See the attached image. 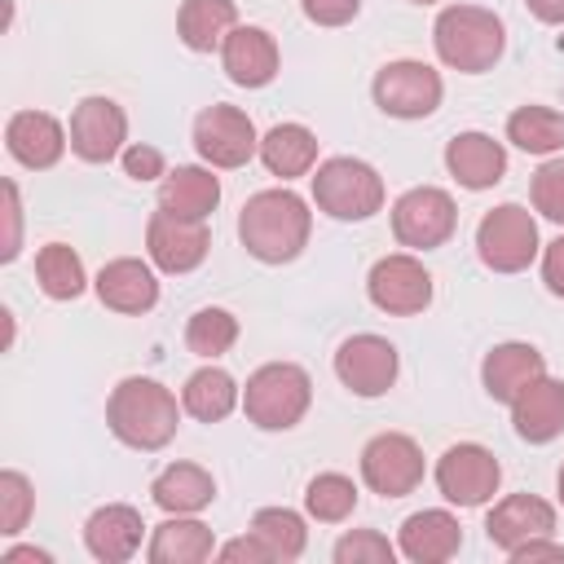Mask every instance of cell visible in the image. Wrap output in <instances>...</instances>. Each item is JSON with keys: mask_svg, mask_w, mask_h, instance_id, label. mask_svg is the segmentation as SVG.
Returning <instances> with one entry per match:
<instances>
[{"mask_svg": "<svg viewBox=\"0 0 564 564\" xmlns=\"http://www.w3.org/2000/svg\"><path fill=\"white\" fill-rule=\"evenodd\" d=\"M555 529V507L538 494H507L485 516V538L498 551H516L529 538H546Z\"/></svg>", "mask_w": 564, "mask_h": 564, "instance_id": "d6986e66", "label": "cell"}, {"mask_svg": "<svg viewBox=\"0 0 564 564\" xmlns=\"http://www.w3.org/2000/svg\"><path fill=\"white\" fill-rule=\"evenodd\" d=\"M511 427L529 445H546L564 432V383L542 375L511 401Z\"/></svg>", "mask_w": 564, "mask_h": 564, "instance_id": "603a6c76", "label": "cell"}, {"mask_svg": "<svg viewBox=\"0 0 564 564\" xmlns=\"http://www.w3.org/2000/svg\"><path fill=\"white\" fill-rule=\"evenodd\" d=\"M410 4H441V0H410Z\"/></svg>", "mask_w": 564, "mask_h": 564, "instance_id": "c3c4849f", "label": "cell"}, {"mask_svg": "<svg viewBox=\"0 0 564 564\" xmlns=\"http://www.w3.org/2000/svg\"><path fill=\"white\" fill-rule=\"evenodd\" d=\"M397 551L410 564H445V560H454L463 551V524L449 511H441V507L414 511V516L401 520Z\"/></svg>", "mask_w": 564, "mask_h": 564, "instance_id": "44dd1931", "label": "cell"}, {"mask_svg": "<svg viewBox=\"0 0 564 564\" xmlns=\"http://www.w3.org/2000/svg\"><path fill=\"white\" fill-rule=\"evenodd\" d=\"M397 546L379 529H352L335 542V564H392Z\"/></svg>", "mask_w": 564, "mask_h": 564, "instance_id": "74e56055", "label": "cell"}, {"mask_svg": "<svg viewBox=\"0 0 564 564\" xmlns=\"http://www.w3.org/2000/svg\"><path fill=\"white\" fill-rule=\"evenodd\" d=\"M18 560H35V564H48L53 555H48V551H40V546H9V551H4V564H18Z\"/></svg>", "mask_w": 564, "mask_h": 564, "instance_id": "bcb514c9", "label": "cell"}, {"mask_svg": "<svg viewBox=\"0 0 564 564\" xmlns=\"http://www.w3.org/2000/svg\"><path fill=\"white\" fill-rule=\"evenodd\" d=\"M370 93H375V106L383 115H392V119H427L441 106L445 84H441V75L427 62L401 57V62L379 66Z\"/></svg>", "mask_w": 564, "mask_h": 564, "instance_id": "9c48e42d", "label": "cell"}, {"mask_svg": "<svg viewBox=\"0 0 564 564\" xmlns=\"http://www.w3.org/2000/svg\"><path fill=\"white\" fill-rule=\"evenodd\" d=\"M145 251H150V264L163 273H194L212 251V229L207 220L172 216L159 207L145 225Z\"/></svg>", "mask_w": 564, "mask_h": 564, "instance_id": "4fadbf2b", "label": "cell"}, {"mask_svg": "<svg viewBox=\"0 0 564 564\" xmlns=\"http://www.w3.org/2000/svg\"><path fill=\"white\" fill-rule=\"evenodd\" d=\"M542 282L551 295L564 300V234L555 242H546V251H542Z\"/></svg>", "mask_w": 564, "mask_h": 564, "instance_id": "ee69618b", "label": "cell"}, {"mask_svg": "<svg viewBox=\"0 0 564 564\" xmlns=\"http://www.w3.org/2000/svg\"><path fill=\"white\" fill-rule=\"evenodd\" d=\"M234 339H238V317H234L229 308L207 304V308H198V313L185 322V348H189L194 357L216 361V357H225V352L234 348Z\"/></svg>", "mask_w": 564, "mask_h": 564, "instance_id": "836d02e7", "label": "cell"}, {"mask_svg": "<svg viewBox=\"0 0 564 564\" xmlns=\"http://www.w3.org/2000/svg\"><path fill=\"white\" fill-rule=\"evenodd\" d=\"M313 203L330 220H370L383 207V176L352 154H335L313 172Z\"/></svg>", "mask_w": 564, "mask_h": 564, "instance_id": "5b68a950", "label": "cell"}, {"mask_svg": "<svg viewBox=\"0 0 564 564\" xmlns=\"http://www.w3.org/2000/svg\"><path fill=\"white\" fill-rule=\"evenodd\" d=\"M31 511H35V485L18 467H4L0 471V533L18 538L31 520Z\"/></svg>", "mask_w": 564, "mask_h": 564, "instance_id": "d590c367", "label": "cell"}, {"mask_svg": "<svg viewBox=\"0 0 564 564\" xmlns=\"http://www.w3.org/2000/svg\"><path fill=\"white\" fill-rule=\"evenodd\" d=\"M251 533H260V538L273 546L278 560H300L304 546H308V524H304V516L291 511V507H260V511L251 516Z\"/></svg>", "mask_w": 564, "mask_h": 564, "instance_id": "e575fe53", "label": "cell"}, {"mask_svg": "<svg viewBox=\"0 0 564 564\" xmlns=\"http://www.w3.org/2000/svg\"><path fill=\"white\" fill-rule=\"evenodd\" d=\"M123 172H128L132 181H154V176H167V172H163V150H159V145H145V141L123 145Z\"/></svg>", "mask_w": 564, "mask_h": 564, "instance_id": "ab89813d", "label": "cell"}, {"mask_svg": "<svg viewBox=\"0 0 564 564\" xmlns=\"http://www.w3.org/2000/svg\"><path fill=\"white\" fill-rule=\"evenodd\" d=\"M238 401H242V388H238V379H234L229 370H220V366L194 370V375L185 379V388H181V405H185V414H194L198 423H220V419H229V414L238 410Z\"/></svg>", "mask_w": 564, "mask_h": 564, "instance_id": "f546056e", "label": "cell"}, {"mask_svg": "<svg viewBox=\"0 0 564 564\" xmlns=\"http://www.w3.org/2000/svg\"><path fill=\"white\" fill-rule=\"evenodd\" d=\"M366 295L388 317H414L432 304V273L410 251L383 256V260H375V269L366 278Z\"/></svg>", "mask_w": 564, "mask_h": 564, "instance_id": "7c38bea8", "label": "cell"}, {"mask_svg": "<svg viewBox=\"0 0 564 564\" xmlns=\"http://www.w3.org/2000/svg\"><path fill=\"white\" fill-rule=\"evenodd\" d=\"M445 167L463 189H494L507 176V150L489 132H458L445 145Z\"/></svg>", "mask_w": 564, "mask_h": 564, "instance_id": "cb8c5ba5", "label": "cell"}, {"mask_svg": "<svg viewBox=\"0 0 564 564\" xmlns=\"http://www.w3.org/2000/svg\"><path fill=\"white\" fill-rule=\"evenodd\" d=\"M70 150L84 163H110L128 145V115L115 97H84L70 110Z\"/></svg>", "mask_w": 564, "mask_h": 564, "instance_id": "9a60e30c", "label": "cell"}, {"mask_svg": "<svg viewBox=\"0 0 564 564\" xmlns=\"http://www.w3.org/2000/svg\"><path fill=\"white\" fill-rule=\"evenodd\" d=\"M212 555H216V533L194 516H167L163 524H154L145 546L150 564H203Z\"/></svg>", "mask_w": 564, "mask_h": 564, "instance_id": "484cf974", "label": "cell"}, {"mask_svg": "<svg viewBox=\"0 0 564 564\" xmlns=\"http://www.w3.org/2000/svg\"><path fill=\"white\" fill-rule=\"evenodd\" d=\"M220 66H225L229 84L264 88V84H273L278 66H282V53H278V40L264 26H234L220 44Z\"/></svg>", "mask_w": 564, "mask_h": 564, "instance_id": "e0dca14e", "label": "cell"}, {"mask_svg": "<svg viewBox=\"0 0 564 564\" xmlns=\"http://www.w3.org/2000/svg\"><path fill=\"white\" fill-rule=\"evenodd\" d=\"M194 150L207 167H247L260 154V137L247 110L238 106H207L194 119Z\"/></svg>", "mask_w": 564, "mask_h": 564, "instance_id": "8fae6325", "label": "cell"}, {"mask_svg": "<svg viewBox=\"0 0 564 564\" xmlns=\"http://www.w3.org/2000/svg\"><path fill=\"white\" fill-rule=\"evenodd\" d=\"M300 9L317 26H348L361 13V0H300Z\"/></svg>", "mask_w": 564, "mask_h": 564, "instance_id": "f35d334b", "label": "cell"}, {"mask_svg": "<svg viewBox=\"0 0 564 564\" xmlns=\"http://www.w3.org/2000/svg\"><path fill=\"white\" fill-rule=\"evenodd\" d=\"M555 494H560V507H564V467H560V476H555Z\"/></svg>", "mask_w": 564, "mask_h": 564, "instance_id": "7dc6e473", "label": "cell"}, {"mask_svg": "<svg viewBox=\"0 0 564 564\" xmlns=\"http://www.w3.org/2000/svg\"><path fill=\"white\" fill-rule=\"evenodd\" d=\"M361 480L379 498H405L423 485V449L405 432H379L361 449Z\"/></svg>", "mask_w": 564, "mask_h": 564, "instance_id": "30bf717a", "label": "cell"}, {"mask_svg": "<svg viewBox=\"0 0 564 564\" xmlns=\"http://www.w3.org/2000/svg\"><path fill=\"white\" fill-rule=\"evenodd\" d=\"M66 145H70V132L48 110H13L4 123V150L31 172L53 167L66 154Z\"/></svg>", "mask_w": 564, "mask_h": 564, "instance_id": "2e32d148", "label": "cell"}, {"mask_svg": "<svg viewBox=\"0 0 564 564\" xmlns=\"http://www.w3.org/2000/svg\"><path fill=\"white\" fill-rule=\"evenodd\" d=\"M260 163L269 167V176H282V181L308 176L317 167V137L304 123H273L260 137Z\"/></svg>", "mask_w": 564, "mask_h": 564, "instance_id": "83f0119b", "label": "cell"}, {"mask_svg": "<svg viewBox=\"0 0 564 564\" xmlns=\"http://www.w3.org/2000/svg\"><path fill=\"white\" fill-rule=\"evenodd\" d=\"M436 489L454 507H485L502 485V463L476 441H458L436 458Z\"/></svg>", "mask_w": 564, "mask_h": 564, "instance_id": "ba28073f", "label": "cell"}, {"mask_svg": "<svg viewBox=\"0 0 564 564\" xmlns=\"http://www.w3.org/2000/svg\"><path fill=\"white\" fill-rule=\"evenodd\" d=\"M35 282H40V291L48 300H79L84 286H88L79 251L66 247V242H44L35 251Z\"/></svg>", "mask_w": 564, "mask_h": 564, "instance_id": "4dcf8cb0", "label": "cell"}, {"mask_svg": "<svg viewBox=\"0 0 564 564\" xmlns=\"http://www.w3.org/2000/svg\"><path fill=\"white\" fill-rule=\"evenodd\" d=\"M476 256L494 273H524L538 256V220L520 203H502L476 225Z\"/></svg>", "mask_w": 564, "mask_h": 564, "instance_id": "8992f818", "label": "cell"}, {"mask_svg": "<svg viewBox=\"0 0 564 564\" xmlns=\"http://www.w3.org/2000/svg\"><path fill=\"white\" fill-rule=\"evenodd\" d=\"M304 511L322 524H344L357 511V485L344 471H322L304 485Z\"/></svg>", "mask_w": 564, "mask_h": 564, "instance_id": "d6a6232c", "label": "cell"}, {"mask_svg": "<svg viewBox=\"0 0 564 564\" xmlns=\"http://www.w3.org/2000/svg\"><path fill=\"white\" fill-rule=\"evenodd\" d=\"M150 498L167 516H198L216 498V480L198 463H172L150 480Z\"/></svg>", "mask_w": 564, "mask_h": 564, "instance_id": "d4e9b609", "label": "cell"}, {"mask_svg": "<svg viewBox=\"0 0 564 564\" xmlns=\"http://www.w3.org/2000/svg\"><path fill=\"white\" fill-rule=\"evenodd\" d=\"M542 375H546V357L533 344H524V339L494 344L485 352V361H480V383H485L489 401H502V405H511Z\"/></svg>", "mask_w": 564, "mask_h": 564, "instance_id": "ac0fdd59", "label": "cell"}, {"mask_svg": "<svg viewBox=\"0 0 564 564\" xmlns=\"http://www.w3.org/2000/svg\"><path fill=\"white\" fill-rule=\"evenodd\" d=\"M507 141L524 154H555L564 150V115L551 106H520L507 115Z\"/></svg>", "mask_w": 564, "mask_h": 564, "instance_id": "1f68e13d", "label": "cell"}, {"mask_svg": "<svg viewBox=\"0 0 564 564\" xmlns=\"http://www.w3.org/2000/svg\"><path fill=\"white\" fill-rule=\"evenodd\" d=\"M234 26H238V4L234 0H185L176 9V35L189 53L220 48Z\"/></svg>", "mask_w": 564, "mask_h": 564, "instance_id": "f1b7e54d", "label": "cell"}, {"mask_svg": "<svg viewBox=\"0 0 564 564\" xmlns=\"http://www.w3.org/2000/svg\"><path fill=\"white\" fill-rule=\"evenodd\" d=\"M507 560H511V564H533V560H555V564H564V546L551 542V533H546V538H529V542H520L516 551H507Z\"/></svg>", "mask_w": 564, "mask_h": 564, "instance_id": "7bdbcfd3", "label": "cell"}, {"mask_svg": "<svg viewBox=\"0 0 564 564\" xmlns=\"http://www.w3.org/2000/svg\"><path fill=\"white\" fill-rule=\"evenodd\" d=\"M529 198H533V212H538V216L564 225V154L546 159V163L533 172Z\"/></svg>", "mask_w": 564, "mask_h": 564, "instance_id": "8d00e7d4", "label": "cell"}, {"mask_svg": "<svg viewBox=\"0 0 564 564\" xmlns=\"http://www.w3.org/2000/svg\"><path fill=\"white\" fill-rule=\"evenodd\" d=\"M313 405V379L295 361H269L247 375L242 388V414L260 432H286L295 427Z\"/></svg>", "mask_w": 564, "mask_h": 564, "instance_id": "277c9868", "label": "cell"}, {"mask_svg": "<svg viewBox=\"0 0 564 564\" xmlns=\"http://www.w3.org/2000/svg\"><path fill=\"white\" fill-rule=\"evenodd\" d=\"M97 300L110 308V313H123V317H137V313H150L159 304V278L145 260L137 256H119L110 264H101L97 273Z\"/></svg>", "mask_w": 564, "mask_h": 564, "instance_id": "ffe728a7", "label": "cell"}, {"mask_svg": "<svg viewBox=\"0 0 564 564\" xmlns=\"http://www.w3.org/2000/svg\"><path fill=\"white\" fill-rule=\"evenodd\" d=\"M181 410L185 405H176V397L159 379L128 375L110 388L106 423H110L115 441H123L128 449H163L176 436Z\"/></svg>", "mask_w": 564, "mask_h": 564, "instance_id": "7a4b0ae2", "label": "cell"}, {"mask_svg": "<svg viewBox=\"0 0 564 564\" xmlns=\"http://www.w3.org/2000/svg\"><path fill=\"white\" fill-rule=\"evenodd\" d=\"M458 207L441 185H414L392 203V234L410 251H436L454 238Z\"/></svg>", "mask_w": 564, "mask_h": 564, "instance_id": "52a82bcc", "label": "cell"}, {"mask_svg": "<svg viewBox=\"0 0 564 564\" xmlns=\"http://www.w3.org/2000/svg\"><path fill=\"white\" fill-rule=\"evenodd\" d=\"M524 4H529V13H533L538 22L564 26V0H524Z\"/></svg>", "mask_w": 564, "mask_h": 564, "instance_id": "f6af8a7d", "label": "cell"}, {"mask_svg": "<svg viewBox=\"0 0 564 564\" xmlns=\"http://www.w3.org/2000/svg\"><path fill=\"white\" fill-rule=\"evenodd\" d=\"M141 533H145V524H141V511H137V507H128V502H106V507H97V511L88 516V524H84V546H88V555L101 560V564H123V560H132V555L141 551Z\"/></svg>", "mask_w": 564, "mask_h": 564, "instance_id": "7402d4cb", "label": "cell"}, {"mask_svg": "<svg viewBox=\"0 0 564 564\" xmlns=\"http://www.w3.org/2000/svg\"><path fill=\"white\" fill-rule=\"evenodd\" d=\"M401 357L383 335H348L335 348V375L352 397H383L397 383Z\"/></svg>", "mask_w": 564, "mask_h": 564, "instance_id": "5bb4252c", "label": "cell"}, {"mask_svg": "<svg viewBox=\"0 0 564 564\" xmlns=\"http://www.w3.org/2000/svg\"><path fill=\"white\" fill-rule=\"evenodd\" d=\"M220 203V181L212 176V167L198 163H181L163 176L159 185V207L172 216H189V220H207Z\"/></svg>", "mask_w": 564, "mask_h": 564, "instance_id": "4316f807", "label": "cell"}, {"mask_svg": "<svg viewBox=\"0 0 564 564\" xmlns=\"http://www.w3.org/2000/svg\"><path fill=\"white\" fill-rule=\"evenodd\" d=\"M313 234V212L295 189H260L238 212V238L260 264H291Z\"/></svg>", "mask_w": 564, "mask_h": 564, "instance_id": "6da1fadb", "label": "cell"}, {"mask_svg": "<svg viewBox=\"0 0 564 564\" xmlns=\"http://www.w3.org/2000/svg\"><path fill=\"white\" fill-rule=\"evenodd\" d=\"M432 44H436V57L449 70L485 75V70H494V62L507 48V26H502V18L494 9L445 4L436 13V22H432Z\"/></svg>", "mask_w": 564, "mask_h": 564, "instance_id": "3957f363", "label": "cell"}, {"mask_svg": "<svg viewBox=\"0 0 564 564\" xmlns=\"http://www.w3.org/2000/svg\"><path fill=\"white\" fill-rule=\"evenodd\" d=\"M4 216H9V234H4V247H0V260H18L22 251V198H18V185L4 181Z\"/></svg>", "mask_w": 564, "mask_h": 564, "instance_id": "b9f144b4", "label": "cell"}, {"mask_svg": "<svg viewBox=\"0 0 564 564\" xmlns=\"http://www.w3.org/2000/svg\"><path fill=\"white\" fill-rule=\"evenodd\" d=\"M216 555L220 560H247V564H273L278 555H273V546L260 538V533H247V538H234V542H225V546H216Z\"/></svg>", "mask_w": 564, "mask_h": 564, "instance_id": "60d3db41", "label": "cell"}]
</instances>
